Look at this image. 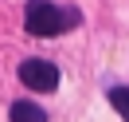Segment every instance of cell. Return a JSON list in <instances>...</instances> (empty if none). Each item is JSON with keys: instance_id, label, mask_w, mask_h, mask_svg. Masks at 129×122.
Instances as JSON below:
<instances>
[{"instance_id": "cell-1", "label": "cell", "mask_w": 129, "mask_h": 122, "mask_svg": "<svg viewBox=\"0 0 129 122\" xmlns=\"http://www.w3.org/2000/svg\"><path fill=\"white\" fill-rule=\"evenodd\" d=\"M78 24V12L74 8H59L51 0H27V12H24V28L39 40H51V36H63Z\"/></svg>"}, {"instance_id": "cell-2", "label": "cell", "mask_w": 129, "mask_h": 122, "mask_svg": "<svg viewBox=\"0 0 129 122\" xmlns=\"http://www.w3.org/2000/svg\"><path fill=\"white\" fill-rule=\"evenodd\" d=\"M16 75L27 91H55L59 87V67L51 59H24L16 67Z\"/></svg>"}, {"instance_id": "cell-3", "label": "cell", "mask_w": 129, "mask_h": 122, "mask_svg": "<svg viewBox=\"0 0 129 122\" xmlns=\"http://www.w3.org/2000/svg\"><path fill=\"white\" fill-rule=\"evenodd\" d=\"M8 118H12V122H47V110H43L39 102H27V98H20V102H12Z\"/></svg>"}, {"instance_id": "cell-4", "label": "cell", "mask_w": 129, "mask_h": 122, "mask_svg": "<svg viewBox=\"0 0 129 122\" xmlns=\"http://www.w3.org/2000/svg\"><path fill=\"white\" fill-rule=\"evenodd\" d=\"M110 102H113V110L129 122V87H113L110 91Z\"/></svg>"}]
</instances>
